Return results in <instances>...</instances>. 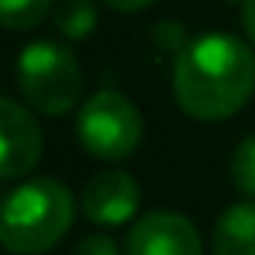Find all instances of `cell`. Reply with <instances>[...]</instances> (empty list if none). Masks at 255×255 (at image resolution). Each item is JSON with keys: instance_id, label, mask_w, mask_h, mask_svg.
I'll return each instance as SVG.
<instances>
[{"instance_id": "obj_1", "label": "cell", "mask_w": 255, "mask_h": 255, "mask_svg": "<svg viewBox=\"0 0 255 255\" xmlns=\"http://www.w3.org/2000/svg\"><path fill=\"white\" fill-rule=\"evenodd\" d=\"M174 104L200 123H220L255 97V49L226 32H204L171 68Z\"/></svg>"}, {"instance_id": "obj_2", "label": "cell", "mask_w": 255, "mask_h": 255, "mask_svg": "<svg viewBox=\"0 0 255 255\" xmlns=\"http://www.w3.org/2000/svg\"><path fill=\"white\" fill-rule=\"evenodd\" d=\"M75 223V194L58 178H29L3 200L0 243L10 255H45Z\"/></svg>"}, {"instance_id": "obj_3", "label": "cell", "mask_w": 255, "mask_h": 255, "mask_svg": "<svg viewBox=\"0 0 255 255\" xmlns=\"http://www.w3.org/2000/svg\"><path fill=\"white\" fill-rule=\"evenodd\" d=\"M81 65L62 42L39 39L16 58V87L32 110L45 117H65L81 97Z\"/></svg>"}, {"instance_id": "obj_4", "label": "cell", "mask_w": 255, "mask_h": 255, "mask_svg": "<svg viewBox=\"0 0 255 255\" xmlns=\"http://www.w3.org/2000/svg\"><path fill=\"white\" fill-rule=\"evenodd\" d=\"M142 113L120 91H97L78 107L75 136L97 162H123L142 142Z\"/></svg>"}, {"instance_id": "obj_5", "label": "cell", "mask_w": 255, "mask_h": 255, "mask_svg": "<svg viewBox=\"0 0 255 255\" xmlns=\"http://www.w3.org/2000/svg\"><path fill=\"white\" fill-rule=\"evenodd\" d=\"M126 255H204V239L184 213L149 210L126 233Z\"/></svg>"}, {"instance_id": "obj_6", "label": "cell", "mask_w": 255, "mask_h": 255, "mask_svg": "<svg viewBox=\"0 0 255 255\" xmlns=\"http://www.w3.org/2000/svg\"><path fill=\"white\" fill-rule=\"evenodd\" d=\"M0 178L13 181L32 171L42 158V126L29 107L0 97Z\"/></svg>"}, {"instance_id": "obj_7", "label": "cell", "mask_w": 255, "mask_h": 255, "mask_svg": "<svg viewBox=\"0 0 255 255\" xmlns=\"http://www.w3.org/2000/svg\"><path fill=\"white\" fill-rule=\"evenodd\" d=\"M142 187L123 168H104L81 187V213L94 226H123L139 213Z\"/></svg>"}, {"instance_id": "obj_8", "label": "cell", "mask_w": 255, "mask_h": 255, "mask_svg": "<svg viewBox=\"0 0 255 255\" xmlns=\"http://www.w3.org/2000/svg\"><path fill=\"white\" fill-rule=\"evenodd\" d=\"M213 255H255V200L230 204L213 223Z\"/></svg>"}, {"instance_id": "obj_9", "label": "cell", "mask_w": 255, "mask_h": 255, "mask_svg": "<svg viewBox=\"0 0 255 255\" xmlns=\"http://www.w3.org/2000/svg\"><path fill=\"white\" fill-rule=\"evenodd\" d=\"M97 26V3L94 0H62L55 10V29L62 32L65 39L78 42V39H87Z\"/></svg>"}, {"instance_id": "obj_10", "label": "cell", "mask_w": 255, "mask_h": 255, "mask_svg": "<svg viewBox=\"0 0 255 255\" xmlns=\"http://www.w3.org/2000/svg\"><path fill=\"white\" fill-rule=\"evenodd\" d=\"M52 10V0H0V19L6 29H36Z\"/></svg>"}, {"instance_id": "obj_11", "label": "cell", "mask_w": 255, "mask_h": 255, "mask_svg": "<svg viewBox=\"0 0 255 255\" xmlns=\"http://www.w3.org/2000/svg\"><path fill=\"white\" fill-rule=\"evenodd\" d=\"M230 181L243 197L255 200V136L239 139L230 155Z\"/></svg>"}, {"instance_id": "obj_12", "label": "cell", "mask_w": 255, "mask_h": 255, "mask_svg": "<svg viewBox=\"0 0 255 255\" xmlns=\"http://www.w3.org/2000/svg\"><path fill=\"white\" fill-rule=\"evenodd\" d=\"M155 42H158V49L171 52V55H181V52L187 49V42H184V26L174 23V19L158 23L155 26Z\"/></svg>"}, {"instance_id": "obj_13", "label": "cell", "mask_w": 255, "mask_h": 255, "mask_svg": "<svg viewBox=\"0 0 255 255\" xmlns=\"http://www.w3.org/2000/svg\"><path fill=\"white\" fill-rule=\"evenodd\" d=\"M71 255H120V246L110 236H104V233H94V236H84L71 249Z\"/></svg>"}, {"instance_id": "obj_14", "label": "cell", "mask_w": 255, "mask_h": 255, "mask_svg": "<svg viewBox=\"0 0 255 255\" xmlns=\"http://www.w3.org/2000/svg\"><path fill=\"white\" fill-rule=\"evenodd\" d=\"M104 3L117 13H139V10H145V6H152L155 0H104Z\"/></svg>"}, {"instance_id": "obj_15", "label": "cell", "mask_w": 255, "mask_h": 255, "mask_svg": "<svg viewBox=\"0 0 255 255\" xmlns=\"http://www.w3.org/2000/svg\"><path fill=\"white\" fill-rule=\"evenodd\" d=\"M243 29L249 45L255 49V0H243Z\"/></svg>"}]
</instances>
